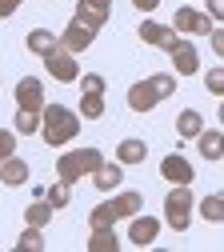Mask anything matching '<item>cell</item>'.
I'll list each match as a JSON object with an SVG mask.
<instances>
[{"mask_svg":"<svg viewBox=\"0 0 224 252\" xmlns=\"http://www.w3.org/2000/svg\"><path fill=\"white\" fill-rule=\"evenodd\" d=\"M76 132H80V112L64 108V104H44V112H40V140L48 148H64Z\"/></svg>","mask_w":224,"mask_h":252,"instance_id":"1","label":"cell"},{"mask_svg":"<svg viewBox=\"0 0 224 252\" xmlns=\"http://www.w3.org/2000/svg\"><path fill=\"white\" fill-rule=\"evenodd\" d=\"M100 164H104L100 148H76V152H64L60 160H56V180H64V184L72 188L80 176H92Z\"/></svg>","mask_w":224,"mask_h":252,"instance_id":"2","label":"cell"},{"mask_svg":"<svg viewBox=\"0 0 224 252\" xmlns=\"http://www.w3.org/2000/svg\"><path fill=\"white\" fill-rule=\"evenodd\" d=\"M164 224L176 232L192 228V192L188 184H172V192H164Z\"/></svg>","mask_w":224,"mask_h":252,"instance_id":"3","label":"cell"},{"mask_svg":"<svg viewBox=\"0 0 224 252\" xmlns=\"http://www.w3.org/2000/svg\"><path fill=\"white\" fill-rule=\"evenodd\" d=\"M172 28H176V32H184V36H208L212 28H216V20H212L208 12H196L192 4H184V8H176Z\"/></svg>","mask_w":224,"mask_h":252,"instance_id":"4","label":"cell"},{"mask_svg":"<svg viewBox=\"0 0 224 252\" xmlns=\"http://www.w3.org/2000/svg\"><path fill=\"white\" fill-rule=\"evenodd\" d=\"M92 40H96V28H88L84 20H68V28L60 32V48L64 52H72V56H80V52H88L92 48Z\"/></svg>","mask_w":224,"mask_h":252,"instance_id":"5","label":"cell"},{"mask_svg":"<svg viewBox=\"0 0 224 252\" xmlns=\"http://www.w3.org/2000/svg\"><path fill=\"white\" fill-rule=\"evenodd\" d=\"M136 36H140L144 44L164 48V52H172V48L180 44V32H176V28H168V24H156V20H144V24L136 28Z\"/></svg>","mask_w":224,"mask_h":252,"instance_id":"6","label":"cell"},{"mask_svg":"<svg viewBox=\"0 0 224 252\" xmlns=\"http://www.w3.org/2000/svg\"><path fill=\"white\" fill-rule=\"evenodd\" d=\"M16 108L44 112V84H40V76H20L16 80Z\"/></svg>","mask_w":224,"mask_h":252,"instance_id":"7","label":"cell"},{"mask_svg":"<svg viewBox=\"0 0 224 252\" xmlns=\"http://www.w3.org/2000/svg\"><path fill=\"white\" fill-rule=\"evenodd\" d=\"M44 64H48V76L52 80H60V84H72V80H80V64H76V56L72 52H52V56H44Z\"/></svg>","mask_w":224,"mask_h":252,"instance_id":"8","label":"cell"},{"mask_svg":"<svg viewBox=\"0 0 224 252\" xmlns=\"http://www.w3.org/2000/svg\"><path fill=\"white\" fill-rule=\"evenodd\" d=\"M168 56H172V64H176V76H196V72H200V52H196L192 40L180 36V44H176Z\"/></svg>","mask_w":224,"mask_h":252,"instance_id":"9","label":"cell"},{"mask_svg":"<svg viewBox=\"0 0 224 252\" xmlns=\"http://www.w3.org/2000/svg\"><path fill=\"white\" fill-rule=\"evenodd\" d=\"M160 176H164L168 184H192V180H196V172H192V164L184 160L180 152H168L164 160H160Z\"/></svg>","mask_w":224,"mask_h":252,"instance_id":"10","label":"cell"},{"mask_svg":"<svg viewBox=\"0 0 224 252\" xmlns=\"http://www.w3.org/2000/svg\"><path fill=\"white\" fill-rule=\"evenodd\" d=\"M156 236H160V220L156 216H132V224H128V240H132L136 248H148V244H156Z\"/></svg>","mask_w":224,"mask_h":252,"instance_id":"11","label":"cell"},{"mask_svg":"<svg viewBox=\"0 0 224 252\" xmlns=\"http://www.w3.org/2000/svg\"><path fill=\"white\" fill-rule=\"evenodd\" d=\"M76 20H84L88 28H100L108 24V0H76Z\"/></svg>","mask_w":224,"mask_h":252,"instance_id":"12","label":"cell"},{"mask_svg":"<svg viewBox=\"0 0 224 252\" xmlns=\"http://www.w3.org/2000/svg\"><path fill=\"white\" fill-rule=\"evenodd\" d=\"M156 104H160V96H156V88L148 80H136L132 88H128V108L132 112H152Z\"/></svg>","mask_w":224,"mask_h":252,"instance_id":"13","label":"cell"},{"mask_svg":"<svg viewBox=\"0 0 224 252\" xmlns=\"http://www.w3.org/2000/svg\"><path fill=\"white\" fill-rule=\"evenodd\" d=\"M92 180H96V192H116V188L124 184V164H120V160H116V164L104 160L100 168L92 172Z\"/></svg>","mask_w":224,"mask_h":252,"instance_id":"14","label":"cell"},{"mask_svg":"<svg viewBox=\"0 0 224 252\" xmlns=\"http://www.w3.org/2000/svg\"><path fill=\"white\" fill-rule=\"evenodd\" d=\"M24 44H28V52H36L40 60H44V56H52V52H60V36H56V32H48V28H32V32L24 36Z\"/></svg>","mask_w":224,"mask_h":252,"instance_id":"15","label":"cell"},{"mask_svg":"<svg viewBox=\"0 0 224 252\" xmlns=\"http://www.w3.org/2000/svg\"><path fill=\"white\" fill-rule=\"evenodd\" d=\"M196 148H200L204 160H224V132H216V128H200Z\"/></svg>","mask_w":224,"mask_h":252,"instance_id":"16","label":"cell"},{"mask_svg":"<svg viewBox=\"0 0 224 252\" xmlns=\"http://www.w3.org/2000/svg\"><path fill=\"white\" fill-rule=\"evenodd\" d=\"M24 180H28V160H24V156H8V160L0 164V184L20 188Z\"/></svg>","mask_w":224,"mask_h":252,"instance_id":"17","label":"cell"},{"mask_svg":"<svg viewBox=\"0 0 224 252\" xmlns=\"http://www.w3.org/2000/svg\"><path fill=\"white\" fill-rule=\"evenodd\" d=\"M144 156H148V144L136 140V136H128V140L116 144V160H120L124 168H128V164H144Z\"/></svg>","mask_w":224,"mask_h":252,"instance_id":"18","label":"cell"},{"mask_svg":"<svg viewBox=\"0 0 224 252\" xmlns=\"http://www.w3.org/2000/svg\"><path fill=\"white\" fill-rule=\"evenodd\" d=\"M200 128H204V116H200L196 108H184V112L176 116V132H180L184 140H196V136H200Z\"/></svg>","mask_w":224,"mask_h":252,"instance_id":"19","label":"cell"},{"mask_svg":"<svg viewBox=\"0 0 224 252\" xmlns=\"http://www.w3.org/2000/svg\"><path fill=\"white\" fill-rule=\"evenodd\" d=\"M140 204H144V192H116L112 196V208H116L120 220H132L140 212Z\"/></svg>","mask_w":224,"mask_h":252,"instance_id":"20","label":"cell"},{"mask_svg":"<svg viewBox=\"0 0 224 252\" xmlns=\"http://www.w3.org/2000/svg\"><path fill=\"white\" fill-rule=\"evenodd\" d=\"M52 212H56V208H52L48 200H32V204L24 208V224H32V228H48V224H52Z\"/></svg>","mask_w":224,"mask_h":252,"instance_id":"21","label":"cell"},{"mask_svg":"<svg viewBox=\"0 0 224 252\" xmlns=\"http://www.w3.org/2000/svg\"><path fill=\"white\" fill-rule=\"evenodd\" d=\"M120 236L112 228H88V252H116Z\"/></svg>","mask_w":224,"mask_h":252,"instance_id":"22","label":"cell"},{"mask_svg":"<svg viewBox=\"0 0 224 252\" xmlns=\"http://www.w3.org/2000/svg\"><path fill=\"white\" fill-rule=\"evenodd\" d=\"M12 124H16V136H40V112H28V108H16Z\"/></svg>","mask_w":224,"mask_h":252,"instance_id":"23","label":"cell"},{"mask_svg":"<svg viewBox=\"0 0 224 252\" xmlns=\"http://www.w3.org/2000/svg\"><path fill=\"white\" fill-rule=\"evenodd\" d=\"M116 208H112V200H104V204H96L92 212H88V228H112L116 224Z\"/></svg>","mask_w":224,"mask_h":252,"instance_id":"24","label":"cell"},{"mask_svg":"<svg viewBox=\"0 0 224 252\" xmlns=\"http://www.w3.org/2000/svg\"><path fill=\"white\" fill-rule=\"evenodd\" d=\"M200 216L208 220V224H224V196L208 192V196L200 200Z\"/></svg>","mask_w":224,"mask_h":252,"instance_id":"25","label":"cell"},{"mask_svg":"<svg viewBox=\"0 0 224 252\" xmlns=\"http://www.w3.org/2000/svg\"><path fill=\"white\" fill-rule=\"evenodd\" d=\"M44 200H48L52 208H68L72 192H68V184H64V180H56V184H48V188H44Z\"/></svg>","mask_w":224,"mask_h":252,"instance_id":"26","label":"cell"},{"mask_svg":"<svg viewBox=\"0 0 224 252\" xmlns=\"http://www.w3.org/2000/svg\"><path fill=\"white\" fill-rule=\"evenodd\" d=\"M148 84L156 88L160 100H164V96H176V76H172V72H156V76H148Z\"/></svg>","mask_w":224,"mask_h":252,"instance_id":"27","label":"cell"},{"mask_svg":"<svg viewBox=\"0 0 224 252\" xmlns=\"http://www.w3.org/2000/svg\"><path fill=\"white\" fill-rule=\"evenodd\" d=\"M80 116L84 120H100L104 116V96H80Z\"/></svg>","mask_w":224,"mask_h":252,"instance_id":"28","label":"cell"},{"mask_svg":"<svg viewBox=\"0 0 224 252\" xmlns=\"http://www.w3.org/2000/svg\"><path fill=\"white\" fill-rule=\"evenodd\" d=\"M16 248H28V252H40V248H44V236H40V228H32V224H28V228H24L20 236H16Z\"/></svg>","mask_w":224,"mask_h":252,"instance_id":"29","label":"cell"},{"mask_svg":"<svg viewBox=\"0 0 224 252\" xmlns=\"http://www.w3.org/2000/svg\"><path fill=\"white\" fill-rule=\"evenodd\" d=\"M80 92L84 96H104V76L100 72H84L80 76Z\"/></svg>","mask_w":224,"mask_h":252,"instance_id":"30","label":"cell"},{"mask_svg":"<svg viewBox=\"0 0 224 252\" xmlns=\"http://www.w3.org/2000/svg\"><path fill=\"white\" fill-rule=\"evenodd\" d=\"M204 88L212 92V96H224V64L208 68V76H204Z\"/></svg>","mask_w":224,"mask_h":252,"instance_id":"31","label":"cell"},{"mask_svg":"<svg viewBox=\"0 0 224 252\" xmlns=\"http://www.w3.org/2000/svg\"><path fill=\"white\" fill-rule=\"evenodd\" d=\"M8 156H16V132L12 128H0V164H4Z\"/></svg>","mask_w":224,"mask_h":252,"instance_id":"32","label":"cell"},{"mask_svg":"<svg viewBox=\"0 0 224 252\" xmlns=\"http://www.w3.org/2000/svg\"><path fill=\"white\" fill-rule=\"evenodd\" d=\"M208 44H212L216 56H224V28H212V32H208Z\"/></svg>","mask_w":224,"mask_h":252,"instance_id":"33","label":"cell"},{"mask_svg":"<svg viewBox=\"0 0 224 252\" xmlns=\"http://www.w3.org/2000/svg\"><path fill=\"white\" fill-rule=\"evenodd\" d=\"M204 4H208L204 12H208L212 20H224V0H204Z\"/></svg>","mask_w":224,"mask_h":252,"instance_id":"34","label":"cell"},{"mask_svg":"<svg viewBox=\"0 0 224 252\" xmlns=\"http://www.w3.org/2000/svg\"><path fill=\"white\" fill-rule=\"evenodd\" d=\"M20 4H16V0H0V20H4V16H12Z\"/></svg>","mask_w":224,"mask_h":252,"instance_id":"35","label":"cell"},{"mask_svg":"<svg viewBox=\"0 0 224 252\" xmlns=\"http://www.w3.org/2000/svg\"><path fill=\"white\" fill-rule=\"evenodd\" d=\"M132 4H136V8H140V12H152V8H156V4H160V0H132Z\"/></svg>","mask_w":224,"mask_h":252,"instance_id":"36","label":"cell"},{"mask_svg":"<svg viewBox=\"0 0 224 252\" xmlns=\"http://www.w3.org/2000/svg\"><path fill=\"white\" fill-rule=\"evenodd\" d=\"M216 116H220V124H224V100H220V108H216Z\"/></svg>","mask_w":224,"mask_h":252,"instance_id":"37","label":"cell"},{"mask_svg":"<svg viewBox=\"0 0 224 252\" xmlns=\"http://www.w3.org/2000/svg\"><path fill=\"white\" fill-rule=\"evenodd\" d=\"M16 4H24V0H16Z\"/></svg>","mask_w":224,"mask_h":252,"instance_id":"38","label":"cell"}]
</instances>
